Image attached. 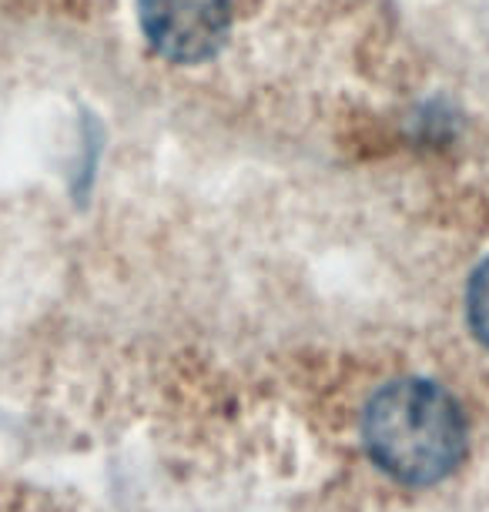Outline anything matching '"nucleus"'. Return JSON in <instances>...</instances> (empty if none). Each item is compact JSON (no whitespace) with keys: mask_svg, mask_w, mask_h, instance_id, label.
I'll return each instance as SVG.
<instances>
[{"mask_svg":"<svg viewBox=\"0 0 489 512\" xmlns=\"http://www.w3.org/2000/svg\"><path fill=\"white\" fill-rule=\"evenodd\" d=\"M362 439L389 476L406 486H433L466 456V419L443 385L399 379L372 395Z\"/></svg>","mask_w":489,"mask_h":512,"instance_id":"f257e3e1","label":"nucleus"},{"mask_svg":"<svg viewBox=\"0 0 489 512\" xmlns=\"http://www.w3.org/2000/svg\"><path fill=\"white\" fill-rule=\"evenodd\" d=\"M148 44L171 64H201L222 51L232 11L228 0H138Z\"/></svg>","mask_w":489,"mask_h":512,"instance_id":"f03ea898","label":"nucleus"},{"mask_svg":"<svg viewBox=\"0 0 489 512\" xmlns=\"http://www.w3.org/2000/svg\"><path fill=\"white\" fill-rule=\"evenodd\" d=\"M466 315H469V328H473V335L489 349V258L476 268L473 278H469Z\"/></svg>","mask_w":489,"mask_h":512,"instance_id":"7ed1b4c3","label":"nucleus"}]
</instances>
